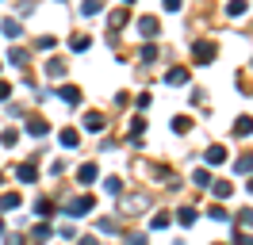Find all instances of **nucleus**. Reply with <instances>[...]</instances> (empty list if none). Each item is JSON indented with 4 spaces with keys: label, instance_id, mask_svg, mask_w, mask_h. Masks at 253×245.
I'll list each match as a JSON object with an SVG mask.
<instances>
[{
    "label": "nucleus",
    "instance_id": "nucleus-2",
    "mask_svg": "<svg viewBox=\"0 0 253 245\" xmlns=\"http://www.w3.org/2000/svg\"><path fill=\"white\" fill-rule=\"evenodd\" d=\"M158 31H161L158 15H142V19H138V35H142L146 42H154V39H158Z\"/></svg>",
    "mask_w": 253,
    "mask_h": 245
},
{
    "label": "nucleus",
    "instance_id": "nucleus-13",
    "mask_svg": "<svg viewBox=\"0 0 253 245\" xmlns=\"http://www.w3.org/2000/svg\"><path fill=\"white\" fill-rule=\"evenodd\" d=\"M142 207H150V199H146V196H130V199H123V214L142 211Z\"/></svg>",
    "mask_w": 253,
    "mask_h": 245
},
{
    "label": "nucleus",
    "instance_id": "nucleus-22",
    "mask_svg": "<svg viewBox=\"0 0 253 245\" xmlns=\"http://www.w3.org/2000/svg\"><path fill=\"white\" fill-rule=\"evenodd\" d=\"M246 8H250V0H230V4H226V15H246Z\"/></svg>",
    "mask_w": 253,
    "mask_h": 245
},
{
    "label": "nucleus",
    "instance_id": "nucleus-42",
    "mask_svg": "<svg viewBox=\"0 0 253 245\" xmlns=\"http://www.w3.org/2000/svg\"><path fill=\"white\" fill-rule=\"evenodd\" d=\"M81 245H100V242H96V238H81Z\"/></svg>",
    "mask_w": 253,
    "mask_h": 245
},
{
    "label": "nucleus",
    "instance_id": "nucleus-33",
    "mask_svg": "<svg viewBox=\"0 0 253 245\" xmlns=\"http://www.w3.org/2000/svg\"><path fill=\"white\" fill-rule=\"evenodd\" d=\"M31 238H35V242H39V245H42V242H46V238H50V226H46V222H39V226L31 230Z\"/></svg>",
    "mask_w": 253,
    "mask_h": 245
},
{
    "label": "nucleus",
    "instance_id": "nucleus-39",
    "mask_svg": "<svg viewBox=\"0 0 253 245\" xmlns=\"http://www.w3.org/2000/svg\"><path fill=\"white\" fill-rule=\"evenodd\" d=\"M126 245H146V234H126Z\"/></svg>",
    "mask_w": 253,
    "mask_h": 245
},
{
    "label": "nucleus",
    "instance_id": "nucleus-41",
    "mask_svg": "<svg viewBox=\"0 0 253 245\" xmlns=\"http://www.w3.org/2000/svg\"><path fill=\"white\" fill-rule=\"evenodd\" d=\"M8 96H12V84H8V81H0V104H4Z\"/></svg>",
    "mask_w": 253,
    "mask_h": 245
},
{
    "label": "nucleus",
    "instance_id": "nucleus-9",
    "mask_svg": "<svg viewBox=\"0 0 253 245\" xmlns=\"http://www.w3.org/2000/svg\"><path fill=\"white\" fill-rule=\"evenodd\" d=\"M16 176H19V180H23V184H35V180H39V168H35L31 161H23V165L16 168Z\"/></svg>",
    "mask_w": 253,
    "mask_h": 245
},
{
    "label": "nucleus",
    "instance_id": "nucleus-17",
    "mask_svg": "<svg viewBox=\"0 0 253 245\" xmlns=\"http://www.w3.org/2000/svg\"><path fill=\"white\" fill-rule=\"evenodd\" d=\"M196 218H200L196 207H180V211H176V222H180V226H196Z\"/></svg>",
    "mask_w": 253,
    "mask_h": 245
},
{
    "label": "nucleus",
    "instance_id": "nucleus-34",
    "mask_svg": "<svg viewBox=\"0 0 253 245\" xmlns=\"http://www.w3.org/2000/svg\"><path fill=\"white\" fill-rule=\"evenodd\" d=\"M100 234H119V222L115 218H100Z\"/></svg>",
    "mask_w": 253,
    "mask_h": 245
},
{
    "label": "nucleus",
    "instance_id": "nucleus-40",
    "mask_svg": "<svg viewBox=\"0 0 253 245\" xmlns=\"http://www.w3.org/2000/svg\"><path fill=\"white\" fill-rule=\"evenodd\" d=\"M234 245H253V234H234Z\"/></svg>",
    "mask_w": 253,
    "mask_h": 245
},
{
    "label": "nucleus",
    "instance_id": "nucleus-27",
    "mask_svg": "<svg viewBox=\"0 0 253 245\" xmlns=\"http://www.w3.org/2000/svg\"><path fill=\"white\" fill-rule=\"evenodd\" d=\"M16 142H19V130H12V126H8V130H0V146H8V150H12Z\"/></svg>",
    "mask_w": 253,
    "mask_h": 245
},
{
    "label": "nucleus",
    "instance_id": "nucleus-36",
    "mask_svg": "<svg viewBox=\"0 0 253 245\" xmlns=\"http://www.w3.org/2000/svg\"><path fill=\"white\" fill-rule=\"evenodd\" d=\"M238 226H253V207H246V211H238Z\"/></svg>",
    "mask_w": 253,
    "mask_h": 245
},
{
    "label": "nucleus",
    "instance_id": "nucleus-46",
    "mask_svg": "<svg viewBox=\"0 0 253 245\" xmlns=\"http://www.w3.org/2000/svg\"><path fill=\"white\" fill-rule=\"evenodd\" d=\"M58 4H65V0H58Z\"/></svg>",
    "mask_w": 253,
    "mask_h": 245
},
{
    "label": "nucleus",
    "instance_id": "nucleus-37",
    "mask_svg": "<svg viewBox=\"0 0 253 245\" xmlns=\"http://www.w3.org/2000/svg\"><path fill=\"white\" fill-rule=\"evenodd\" d=\"M180 4H184V0H161V8H165V12H180Z\"/></svg>",
    "mask_w": 253,
    "mask_h": 245
},
{
    "label": "nucleus",
    "instance_id": "nucleus-11",
    "mask_svg": "<svg viewBox=\"0 0 253 245\" xmlns=\"http://www.w3.org/2000/svg\"><path fill=\"white\" fill-rule=\"evenodd\" d=\"M58 138H62V146H65V150H77V142H81V130H73V126H65V130H62Z\"/></svg>",
    "mask_w": 253,
    "mask_h": 245
},
{
    "label": "nucleus",
    "instance_id": "nucleus-19",
    "mask_svg": "<svg viewBox=\"0 0 253 245\" xmlns=\"http://www.w3.org/2000/svg\"><path fill=\"white\" fill-rule=\"evenodd\" d=\"M46 77H54V81H58V77H65V61H62V58H50V61H46Z\"/></svg>",
    "mask_w": 253,
    "mask_h": 245
},
{
    "label": "nucleus",
    "instance_id": "nucleus-15",
    "mask_svg": "<svg viewBox=\"0 0 253 245\" xmlns=\"http://www.w3.org/2000/svg\"><path fill=\"white\" fill-rule=\"evenodd\" d=\"M234 134H238V138L253 134V119H250V115H238V119H234Z\"/></svg>",
    "mask_w": 253,
    "mask_h": 245
},
{
    "label": "nucleus",
    "instance_id": "nucleus-23",
    "mask_svg": "<svg viewBox=\"0 0 253 245\" xmlns=\"http://www.w3.org/2000/svg\"><path fill=\"white\" fill-rule=\"evenodd\" d=\"M8 61H12V65H27V50H23V46H12V50H8Z\"/></svg>",
    "mask_w": 253,
    "mask_h": 245
},
{
    "label": "nucleus",
    "instance_id": "nucleus-18",
    "mask_svg": "<svg viewBox=\"0 0 253 245\" xmlns=\"http://www.w3.org/2000/svg\"><path fill=\"white\" fill-rule=\"evenodd\" d=\"M88 46H92V39H88V35H73V39H69V50H73V54H84Z\"/></svg>",
    "mask_w": 253,
    "mask_h": 245
},
{
    "label": "nucleus",
    "instance_id": "nucleus-44",
    "mask_svg": "<svg viewBox=\"0 0 253 245\" xmlns=\"http://www.w3.org/2000/svg\"><path fill=\"white\" fill-rule=\"evenodd\" d=\"M0 184H4V172H0Z\"/></svg>",
    "mask_w": 253,
    "mask_h": 245
},
{
    "label": "nucleus",
    "instance_id": "nucleus-24",
    "mask_svg": "<svg viewBox=\"0 0 253 245\" xmlns=\"http://www.w3.org/2000/svg\"><path fill=\"white\" fill-rule=\"evenodd\" d=\"M104 192H108V196H123V180H119V176H108V180H104Z\"/></svg>",
    "mask_w": 253,
    "mask_h": 245
},
{
    "label": "nucleus",
    "instance_id": "nucleus-6",
    "mask_svg": "<svg viewBox=\"0 0 253 245\" xmlns=\"http://www.w3.org/2000/svg\"><path fill=\"white\" fill-rule=\"evenodd\" d=\"M23 130H27L31 138H46L50 134V122L46 119H27V122H23Z\"/></svg>",
    "mask_w": 253,
    "mask_h": 245
},
{
    "label": "nucleus",
    "instance_id": "nucleus-32",
    "mask_svg": "<svg viewBox=\"0 0 253 245\" xmlns=\"http://www.w3.org/2000/svg\"><path fill=\"white\" fill-rule=\"evenodd\" d=\"M138 58H142V61H158V46H154V42H146L142 50H138Z\"/></svg>",
    "mask_w": 253,
    "mask_h": 245
},
{
    "label": "nucleus",
    "instance_id": "nucleus-47",
    "mask_svg": "<svg viewBox=\"0 0 253 245\" xmlns=\"http://www.w3.org/2000/svg\"><path fill=\"white\" fill-rule=\"evenodd\" d=\"M123 4H130V0H123Z\"/></svg>",
    "mask_w": 253,
    "mask_h": 245
},
{
    "label": "nucleus",
    "instance_id": "nucleus-29",
    "mask_svg": "<svg viewBox=\"0 0 253 245\" xmlns=\"http://www.w3.org/2000/svg\"><path fill=\"white\" fill-rule=\"evenodd\" d=\"M169 222H173V218H169V214H154V218H150V230H169Z\"/></svg>",
    "mask_w": 253,
    "mask_h": 245
},
{
    "label": "nucleus",
    "instance_id": "nucleus-45",
    "mask_svg": "<svg viewBox=\"0 0 253 245\" xmlns=\"http://www.w3.org/2000/svg\"><path fill=\"white\" fill-rule=\"evenodd\" d=\"M250 192H253V180H250Z\"/></svg>",
    "mask_w": 253,
    "mask_h": 245
},
{
    "label": "nucleus",
    "instance_id": "nucleus-1",
    "mask_svg": "<svg viewBox=\"0 0 253 245\" xmlns=\"http://www.w3.org/2000/svg\"><path fill=\"white\" fill-rule=\"evenodd\" d=\"M215 54H219V46H215V42H192V58H196V65H211Z\"/></svg>",
    "mask_w": 253,
    "mask_h": 245
},
{
    "label": "nucleus",
    "instance_id": "nucleus-20",
    "mask_svg": "<svg viewBox=\"0 0 253 245\" xmlns=\"http://www.w3.org/2000/svg\"><path fill=\"white\" fill-rule=\"evenodd\" d=\"M16 207H19L16 192H4V196H0V214H4V211H16Z\"/></svg>",
    "mask_w": 253,
    "mask_h": 245
},
{
    "label": "nucleus",
    "instance_id": "nucleus-3",
    "mask_svg": "<svg viewBox=\"0 0 253 245\" xmlns=\"http://www.w3.org/2000/svg\"><path fill=\"white\" fill-rule=\"evenodd\" d=\"M84 130H88V134H104V126H108V122H104V115H100V111H84Z\"/></svg>",
    "mask_w": 253,
    "mask_h": 245
},
{
    "label": "nucleus",
    "instance_id": "nucleus-12",
    "mask_svg": "<svg viewBox=\"0 0 253 245\" xmlns=\"http://www.w3.org/2000/svg\"><path fill=\"white\" fill-rule=\"evenodd\" d=\"M207 188L215 192V199H219V203H222V199H226V196H230V192H234V184H226V180H211V184H207Z\"/></svg>",
    "mask_w": 253,
    "mask_h": 245
},
{
    "label": "nucleus",
    "instance_id": "nucleus-35",
    "mask_svg": "<svg viewBox=\"0 0 253 245\" xmlns=\"http://www.w3.org/2000/svg\"><path fill=\"white\" fill-rule=\"evenodd\" d=\"M35 46H39V50H54V35H39Z\"/></svg>",
    "mask_w": 253,
    "mask_h": 245
},
{
    "label": "nucleus",
    "instance_id": "nucleus-4",
    "mask_svg": "<svg viewBox=\"0 0 253 245\" xmlns=\"http://www.w3.org/2000/svg\"><path fill=\"white\" fill-rule=\"evenodd\" d=\"M92 211V196H77L65 203V214H88Z\"/></svg>",
    "mask_w": 253,
    "mask_h": 245
},
{
    "label": "nucleus",
    "instance_id": "nucleus-5",
    "mask_svg": "<svg viewBox=\"0 0 253 245\" xmlns=\"http://www.w3.org/2000/svg\"><path fill=\"white\" fill-rule=\"evenodd\" d=\"M58 96H62V104H69V107H81V100H84L77 84H62V88H58Z\"/></svg>",
    "mask_w": 253,
    "mask_h": 245
},
{
    "label": "nucleus",
    "instance_id": "nucleus-26",
    "mask_svg": "<svg viewBox=\"0 0 253 245\" xmlns=\"http://www.w3.org/2000/svg\"><path fill=\"white\" fill-rule=\"evenodd\" d=\"M188 130H192V119L188 115H176L173 119V134H188Z\"/></svg>",
    "mask_w": 253,
    "mask_h": 245
},
{
    "label": "nucleus",
    "instance_id": "nucleus-8",
    "mask_svg": "<svg viewBox=\"0 0 253 245\" xmlns=\"http://www.w3.org/2000/svg\"><path fill=\"white\" fill-rule=\"evenodd\" d=\"M165 84H173V88L188 84V69H180V65H176V69H169V73H165Z\"/></svg>",
    "mask_w": 253,
    "mask_h": 245
},
{
    "label": "nucleus",
    "instance_id": "nucleus-38",
    "mask_svg": "<svg viewBox=\"0 0 253 245\" xmlns=\"http://www.w3.org/2000/svg\"><path fill=\"white\" fill-rule=\"evenodd\" d=\"M134 104H138V107H142V111H146V107L154 104V96H150V92H142V96H138V100H134Z\"/></svg>",
    "mask_w": 253,
    "mask_h": 245
},
{
    "label": "nucleus",
    "instance_id": "nucleus-25",
    "mask_svg": "<svg viewBox=\"0 0 253 245\" xmlns=\"http://www.w3.org/2000/svg\"><path fill=\"white\" fill-rule=\"evenodd\" d=\"M35 214H39V218H50V214H54V203H50V199H35Z\"/></svg>",
    "mask_w": 253,
    "mask_h": 245
},
{
    "label": "nucleus",
    "instance_id": "nucleus-10",
    "mask_svg": "<svg viewBox=\"0 0 253 245\" xmlns=\"http://www.w3.org/2000/svg\"><path fill=\"white\" fill-rule=\"evenodd\" d=\"M0 31H4V39H12V42H16L19 35H23V27H19V19H4V23H0Z\"/></svg>",
    "mask_w": 253,
    "mask_h": 245
},
{
    "label": "nucleus",
    "instance_id": "nucleus-31",
    "mask_svg": "<svg viewBox=\"0 0 253 245\" xmlns=\"http://www.w3.org/2000/svg\"><path fill=\"white\" fill-rule=\"evenodd\" d=\"M234 168L238 172H253V153H242V157L234 161Z\"/></svg>",
    "mask_w": 253,
    "mask_h": 245
},
{
    "label": "nucleus",
    "instance_id": "nucleus-7",
    "mask_svg": "<svg viewBox=\"0 0 253 245\" xmlns=\"http://www.w3.org/2000/svg\"><path fill=\"white\" fill-rule=\"evenodd\" d=\"M204 161H207V165H222V161H226V146H207Z\"/></svg>",
    "mask_w": 253,
    "mask_h": 245
},
{
    "label": "nucleus",
    "instance_id": "nucleus-14",
    "mask_svg": "<svg viewBox=\"0 0 253 245\" xmlns=\"http://www.w3.org/2000/svg\"><path fill=\"white\" fill-rule=\"evenodd\" d=\"M96 176H100V168H96L92 161H88V165H81V168H77V180H81V184H92Z\"/></svg>",
    "mask_w": 253,
    "mask_h": 245
},
{
    "label": "nucleus",
    "instance_id": "nucleus-28",
    "mask_svg": "<svg viewBox=\"0 0 253 245\" xmlns=\"http://www.w3.org/2000/svg\"><path fill=\"white\" fill-rule=\"evenodd\" d=\"M192 184H196V188H207V184H211V172H207V168H196V172H192Z\"/></svg>",
    "mask_w": 253,
    "mask_h": 245
},
{
    "label": "nucleus",
    "instance_id": "nucleus-43",
    "mask_svg": "<svg viewBox=\"0 0 253 245\" xmlns=\"http://www.w3.org/2000/svg\"><path fill=\"white\" fill-rule=\"evenodd\" d=\"M0 234H4V218H0Z\"/></svg>",
    "mask_w": 253,
    "mask_h": 245
},
{
    "label": "nucleus",
    "instance_id": "nucleus-21",
    "mask_svg": "<svg viewBox=\"0 0 253 245\" xmlns=\"http://www.w3.org/2000/svg\"><path fill=\"white\" fill-rule=\"evenodd\" d=\"M104 12V0H81V15H100Z\"/></svg>",
    "mask_w": 253,
    "mask_h": 245
},
{
    "label": "nucleus",
    "instance_id": "nucleus-16",
    "mask_svg": "<svg viewBox=\"0 0 253 245\" xmlns=\"http://www.w3.org/2000/svg\"><path fill=\"white\" fill-rule=\"evenodd\" d=\"M123 23H126V4H123V8H115V12L108 15V27L111 31H123Z\"/></svg>",
    "mask_w": 253,
    "mask_h": 245
},
{
    "label": "nucleus",
    "instance_id": "nucleus-30",
    "mask_svg": "<svg viewBox=\"0 0 253 245\" xmlns=\"http://www.w3.org/2000/svg\"><path fill=\"white\" fill-rule=\"evenodd\" d=\"M211 218H215V222H230V211H226V207H222V203H215V207H211Z\"/></svg>",
    "mask_w": 253,
    "mask_h": 245
}]
</instances>
